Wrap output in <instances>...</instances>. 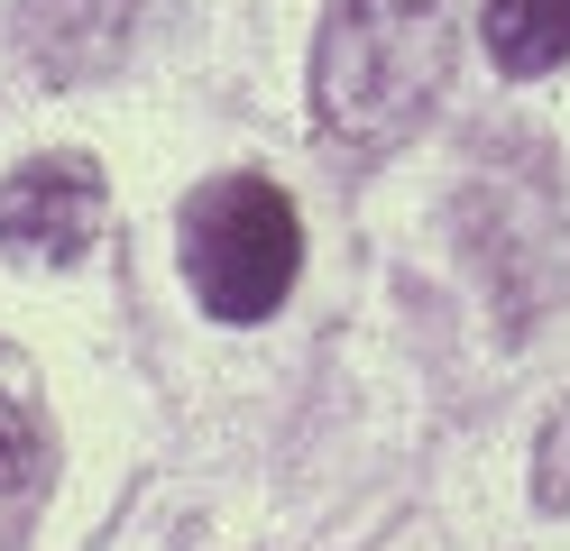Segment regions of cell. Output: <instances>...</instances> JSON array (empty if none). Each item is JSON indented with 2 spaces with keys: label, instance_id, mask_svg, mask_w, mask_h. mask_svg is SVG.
Here are the masks:
<instances>
[{
  "label": "cell",
  "instance_id": "6da1fadb",
  "mask_svg": "<svg viewBox=\"0 0 570 551\" xmlns=\"http://www.w3.org/2000/svg\"><path fill=\"white\" fill-rule=\"evenodd\" d=\"M460 0H341L313 47V110L350 147H396L451 83Z\"/></svg>",
  "mask_w": 570,
  "mask_h": 551
},
{
  "label": "cell",
  "instance_id": "7a4b0ae2",
  "mask_svg": "<svg viewBox=\"0 0 570 551\" xmlns=\"http://www.w3.org/2000/svg\"><path fill=\"white\" fill-rule=\"evenodd\" d=\"M304 267V220L267 175H212L185 203V285L212 322H267Z\"/></svg>",
  "mask_w": 570,
  "mask_h": 551
},
{
  "label": "cell",
  "instance_id": "3957f363",
  "mask_svg": "<svg viewBox=\"0 0 570 551\" xmlns=\"http://www.w3.org/2000/svg\"><path fill=\"white\" fill-rule=\"evenodd\" d=\"M101 230V166L92 157H38L0 184V248L10 257H83Z\"/></svg>",
  "mask_w": 570,
  "mask_h": 551
},
{
  "label": "cell",
  "instance_id": "277c9868",
  "mask_svg": "<svg viewBox=\"0 0 570 551\" xmlns=\"http://www.w3.org/2000/svg\"><path fill=\"white\" fill-rule=\"evenodd\" d=\"M497 73H552L570 65V0H488L479 10Z\"/></svg>",
  "mask_w": 570,
  "mask_h": 551
},
{
  "label": "cell",
  "instance_id": "5b68a950",
  "mask_svg": "<svg viewBox=\"0 0 570 551\" xmlns=\"http://www.w3.org/2000/svg\"><path fill=\"white\" fill-rule=\"evenodd\" d=\"M47 478V432H38V414L0 386V496H19V488H38Z\"/></svg>",
  "mask_w": 570,
  "mask_h": 551
},
{
  "label": "cell",
  "instance_id": "8992f818",
  "mask_svg": "<svg viewBox=\"0 0 570 551\" xmlns=\"http://www.w3.org/2000/svg\"><path fill=\"white\" fill-rule=\"evenodd\" d=\"M533 505L570 514V404L543 423V441H533Z\"/></svg>",
  "mask_w": 570,
  "mask_h": 551
}]
</instances>
